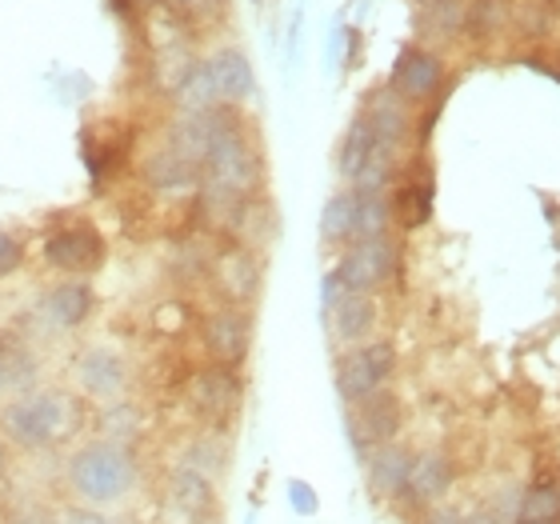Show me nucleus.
<instances>
[{
    "mask_svg": "<svg viewBox=\"0 0 560 524\" xmlns=\"http://www.w3.org/2000/svg\"><path fill=\"white\" fill-rule=\"evenodd\" d=\"M173 96H176V105H180V113H209V108L221 105V93H217L209 60H192V69L185 72V81L176 84Z\"/></svg>",
    "mask_w": 560,
    "mask_h": 524,
    "instance_id": "25",
    "label": "nucleus"
},
{
    "mask_svg": "<svg viewBox=\"0 0 560 524\" xmlns=\"http://www.w3.org/2000/svg\"><path fill=\"white\" fill-rule=\"evenodd\" d=\"M21 265H24V241L16 233H0V280L21 272Z\"/></svg>",
    "mask_w": 560,
    "mask_h": 524,
    "instance_id": "32",
    "label": "nucleus"
},
{
    "mask_svg": "<svg viewBox=\"0 0 560 524\" xmlns=\"http://www.w3.org/2000/svg\"><path fill=\"white\" fill-rule=\"evenodd\" d=\"M513 524H560V485L537 480L516 497Z\"/></svg>",
    "mask_w": 560,
    "mask_h": 524,
    "instance_id": "24",
    "label": "nucleus"
},
{
    "mask_svg": "<svg viewBox=\"0 0 560 524\" xmlns=\"http://www.w3.org/2000/svg\"><path fill=\"white\" fill-rule=\"evenodd\" d=\"M409 468H412V453L405 444L388 441L376 444L373 453L364 456V480H369V492L376 501L385 504H400L405 501V485H409Z\"/></svg>",
    "mask_w": 560,
    "mask_h": 524,
    "instance_id": "13",
    "label": "nucleus"
},
{
    "mask_svg": "<svg viewBox=\"0 0 560 524\" xmlns=\"http://www.w3.org/2000/svg\"><path fill=\"white\" fill-rule=\"evenodd\" d=\"M509 16H513L509 0H472L465 12V28L477 36H492L497 28L509 24Z\"/></svg>",
    "mask_w": 560,
    "mask_h": 524,
    "instance_id": "30",
    "label": "nucleus"
},
{
    "mask_svg": "<svg viewBox=\"0 0 560 524\" xmlns=\"http://www.w3.org/2000/svg\"><path fill=\"white\" fill-rule=\"evenodd\" d=\"M388 229H393L388 193H357V241L388 236Z\"/></svg>",
    "mask_w": 560,
    "mask_h": 524,
    "instance_id": "28",
    "label": "nucleus"
},
{
    "mask_svg": "<svg viewBox=\"0 0 560 524\" xmlns=\"http://www.w3.org/2000/svg\"><path fill=\"white\" fill-rule=\"evenodd\" d=\"M465 524H504V516L497 509H477V513H468Z\"/></svg>",
    "mask_w": 560,
    "mask_h": 524,
    "instance_id": "37",
    "label": "nucleus"
},
{
    "mask_svg": "<svg viewBox=\"0 0 560 524\" xmlns=\"http://www.w3.org/2000/svg\"><path fill=\"white\" fill-rule=\"evenodd\" d=\"M400 424H405V412H400V400L388 393V388L376 396H364V400H357V405H349V417H345L349 444L361 461L373 453L376 444L397 441Z\"/></svg>",
    "mask_w": 560,
    "mask_h": 524,
    "instance_id": "7",
    "label": "nucleus"
},
{
    "mask_svg": "<svg viewBox=\"0 0 560 524\" xmlns=\"http://www.w3.org/2000/svg\"><path fill=\"white\" fill-rule=\"evenodd\" d=\"M36 381V357L16 340H0V400L24 396Z\"/></svg>",
    "mask_w": 560,
    "mask_h": 524,
    "instance_id": "23",
    "label": "nucleus"
},
{
    "mask_svg": "<svg viewBox=\"0 0 560 524\" xmlns=\"http://www.w3.org/2000/svg\"><path fill=\"white\" fill-rule=\"evenodd\" d=\"M212 81H217V93H221V105H241L257 93V72L248 65V57L241 48H221L217 57L209 60Z\"/></svg>",
    "mask_w": 560,
    "mask_h": 524,
    "instance_id": "20",
    "label": "nucleus"
},
{
    "mask_svg": "<svg viewBox=\"0 0 560 524\" xmlns=\"http://www.w3.org/2000/svg\"><path fill=\"white\" fill-rule=\"evenodd\" d=\"M140 176H144V185L164 193V197H180V193H197L200 188V168L192 161H185L180 152L168 149V144L140 164Z\"/></svg>",
    "mask_w": 560,
    "mask_h": 524,
    "instance_id": "19",
    "label": "nucleus"
},
{
    "mask_svg": "<svg viewBox=\"0 0 560 524\" xmlns=\"http://www.w3.org/2000/svg\"><path fill=\"white\" fill-rule=\"evenodd\" d=\"M284 492H289L292 513H296V516H316L320 501H316V489L308 485V480H289V485H284Z\"/></svg>",
    "mask_w": 560,
    "mask_h": 524,
    "instance_id": "33",
    "label": "nucleus"
},
{
    "mask_svg": "<svg viewBox=\"0 0 560 524\" xmlns=\"http://www.w3.org/2000/svg\"><path fill=\"white\" fill-rule=\"evenodd\" d=\"M328 328L340 345H364V340L376 333V321H381V304L369 296V292H340V301L328 308Z\"/></svg>",
    "mask_w": 560,
    "mask_h": 524,
    "instance_id": "16",
    "label": "nucleus"
},
{
    "mask_svg": "<svg viewBox=\"0 0 560 524\" xmlns=\"http://www.w3.org/2000/svg\"><path fill=\"white\" fill-rule=\"evenodd\" d=\"M417 524H465V513H456L448 504H432V509H420Z\"/></svg>",
    "mask_w": 560,
    "mask_h": 524,
    "instance_id": "34",
    "label": "nucleus"
},
{
    "mask_svg": "<svg viewBox=\"0 0 560 524\" xmlns=\"http://www.w3.org/2000/svg\"><path fill=\"white\" fill-rule=\"evenodd\" d=\"M188 396H192V408H197L200 417L212 420V424H224L229 417H236L241 396H245V385H241L236 369L209 364V369H200V373L192 376Z\"/></svg>",
    "mask_w": 560,
    "mask_h": 524,
    "instance_id": "11",
    "label": "nucleus"
},
{
    "mask_svg": "<svg viewBox=\"0 0 560 524\" xmlns=\"http://www.w3.org/2000/svg\"><path fill=\"white\" fill-rule=\"evenodd\" d=\"M260 181H265V164H260L245 117L236 113V105H217L209 152L200 161V188L221 193L229 200H253Z\"/></svg>",
    "mask_w": 560,
    "mask_h": 524,
    "instance_id": "1",
    "label": "nucleus"
},
{
    "mask_svg": "<svg viewBox=\"0 0 560 524\" xmlns=\"http://www.w3.org/2000/svg\"><path fill=\"white\" fill-rule=\"evenodd\" d=\"M364 120L373 125L376 144H388V149H405L412 140V105L405 96H397L393 89H376L364 105Z\"/></svg>",
    "mask_w": 560,
    "mask_h": 524,
    "instance_id": "15",
    "label": "nucleus"
},
{
    "mask_svg": "<svg viewBox=\"0 0 560 524\" xmlns=\"http://www.w3.org/2000/svg\"><path fill=\"white\" fill-rule=\"evenodd\" d=\"M40 253H45V265L52 272H65V277H89L105 265V233L89 221H69L57 224L52 233L40 241Z\"/></svg>",
    "mask_w": 560,
    "mask_h": 524,
    "instance_id": "6",
    "label": "nucleus"
},
{
    "mask_svg": "<svg viewBox=\"0 0 560 524\" xmlns=\"http://www.w3.org/2000/svg\"><path fill=\"white\" fill-rule=\"evenodd\" d=\"M176 9L188 12V16H212L221 9V0H176Z\"/></svg>",
    "mask_w": 560,
    "mask_h": 524,
    "instance_id": "36",
    "label": "nucleus"
},
{
    "mask_svg": "<svg viewBox=\"0 0 560 524\" xmlns=\"http://www.w3.org/2000/svg\"><path fill=\"white\" fill-rule=\"evenodd\" d=\"M200 340H205V352L212 357V364L241 369L248 349H253V316H248V308L221 304V308H212V313L205 316Z\"/></svg>",
    "mask_w": 560,
    "mask_h": 524,
    "instance_id": "8",
    "label": "nucleus"
},
{
    "mask_svg": "<svg viewBox=\"0 0 560 524\" xmlns=\"http://www.w3.org/2000/svg\"><path fill=\"white\" fill-rule=\"evenodd\" d=\"M81 429V408L65 393H24L0 408V436L21 453H45Z\"/></svg>",
    "mask_w": 560,
    "mask_h": 524,
    "instance_id": "3",
    "label": "nucleus"
},
{
    "mask_svg": "<svg viewBox=\"0 0 560 524\" xmlns=\"http://www.w3.org/2000/svg\"><path fill=\"white\" fill-rule=\"evenodd\" d=\"M388 89L397 96H405L409 105H424V101H436L444 89V65L436 53L429 48H405L388 72Z\"/></svg>",
    "mask_w": 560,
    "mask_h": 524,
    "instance_id": "9",
    "label": "nucleus"
},
{
    "mask_svg": "<svg viewBox=\"0 0 560 524\" xmlns=\"http://www.w3.org/2000/svg\"><path fill=\"white\" fill-rule=\"evenodd\" d=\"M180 465L197 468V473H205L209 480H217V477H224V468H229V453L221 449V441H212V436H197V441L185 444Z\"/></svg>",
    "mask_w": 560,
    "mask_h": 524,
    "instance_id": "29",
    "label": "nucleus"
},
{
    "mask_svg": "<svg viewBox=\"0 0 560 524\" xmlns=\"http://www.w3.org/2000/svg\"><path fill=\"white\" fill-rule=\"evenodd\" d=\"M52 524H113V521H108L105 513L89 509V504H81V509H65V513H60Z\"/></svg>",
    "mask_w": 560,
    "mask_h": 524,
    "instance_id": "35",
    "label": "nucleus"
},
{
    "mask_svg": "<svg viewBox=\"0 0 560 524\" xmlns=\"http://www.w3.org/2000/svg\"><path fill=\"white\" fill-rule=\"evenodd\" d=\"M465 12H468L465 0H432L429 24L441 28V33H456V28H465Z\"/></svg>",
    "mask_w": 560,
    "mask_h": 524,
    "instance_id": "31",
    "label": "nucleus"
},
{
    "mask_svg": "<svg viewBox=\"0 0 560 524\" xmlns=\"http://www.w3.org/2000/svg\"><path fill=\"white\" fill-rule=\"evenodd\" d=\"M400 272V245L393 236H369V241H352L349 248H340V260L332 268V277L345 292H369L393 284Z\"/></svg>",
    "mask_w": 560,
    "mask_h": 524,
    "instance_id": "5",
    "label": "nucleus"
},
{
    "mask_svg": "<svg viewBox=\"0 0 560 524\" xmlns=\"http://www.w3.org/2000/svg\"><path fill=\"white\" fill-rule=\"evenodd\" d=\"M456 485V465L453 456L441 453V449H424V453H412L409 468V485H405V501L409 509H432V504H444V497L453 492Z\"/></svg>",
    "mask_w": 560,
    "mask_h": 524,
    "instance_id": "10",
    "label": "nucleus"
},
{
    "mask_svg": "<svg viewBox=\"0 0 560 524\" xmlns=\"http://www.w3.org/2000/svg\"><path fill=\"white\" fill-rule=\"evenodd\" d=\"M397 376V345L393 340H364L352 345L337 361V393L345 405L385 393Z\"/></svg>",
    "mask_w": 560,
    "mask_h": 524,
    "instance_id": "4",
    "label": "nucleus"
},
{
    "mask_svg": "<svg viewBox=\"0 0 560 524\" xmlns=\"http://www.w3.org/2000/svg\"><path fill=\"white\" fill-rule=\"evenodd\" d=\"M320 241L328 248H349L357 241V193L352 188L328 197L325 212H320Z\"/></svg>",
    "mask_w": 560,
    "mask_h": 524,
    "instance_id": "22",
    "label": "nucleus"
},
{
    "mask_svg": "<svg viewBox=\"0 0 560 524\" xmlns=\"http://www.w3.org/2000/svg\"><path fill=\"white\" fill-rule=\"evenodd\" d=\"M212 280H217L224 301L236 304V308H248L260 292V257L245 245L224 248L221 257L212 260Z\"/></svg>",
    "mask_w": 560,
    "mask_h": 524,
    "instance_id": "12",
    "label": "nucleus"
},
{
    "mask_svg": "<svg viewBox=\"0 0 560 524\" xmlns=\"http://www.w3.org/2000/svg\"><path fill=\"white\" fill-rule=\"evenodd\" d=\"M72 497H81L89 509H105V504L125 501L140 480V461L132 444L117 441H89L69 456L65 465Z\"/></svg>",
    "mask_w": 560,
    "mask_h": 524,
    "instance_id": "2",
    "label": "nucleus"
},
{
    "mask_svg": "<svg viewBox=\"0 0 560 524\" xmlns=\"http://www.w3.org/2000/svg\"><path fill=\"white\" fill-rule=\"evenodd\" d=\"M77 381H81L84 396H93V400H117L125 396L129 388V361L120 357L117 349H105V345H96V349L81 352V361H77Z\"/></svg>",
    "mask_w": 560,
    "mask_h": 524,
    "instance_id": "14",
    "label": "nucleus"
},
{
    "mask_svg": "<svg viewBox=\"0 0 560 524\" xmlns=\"http://www.w3.org/2000/svg\"><path fill=\"white\" fill-rule=\"evenodd\" d=\"M164 497L173 509L180 513H192V516H212L217 513V480H209L205 473L197 468H188L176 461L168 468V477H164Z\"/></svg>",
    "mask_w": 560,
    "mask_h": 524,
    "instance_id": "17",
    "label": "nucleus"
},
{
    "mask_svg": "<svg viewBox=\"0 0 560 524\" xmlns=\"http://www.w3.org/2000/svg\"><path fill=\"white\" fill-rule=\"evenodd\" d=\"M45 313H48V321L57 328H65V333L81 328L84 321L96 313L93 284L81 277H69V280H60V284H52V289L45 292Z\"/></svg>",
    "mask_w": 560,
    "mask_h": 524,
    "instance_id": "18",
    "label": "nucleus"
},
{
    "mask_svg": "<svg viewBox=\"0 0 560 524\" xmlns=\"http://www.w3.org/2000/svg\"><path fill=\"white\" fill-rule=\"evenodd\" d=\"M140 429H144V412H140L137 400H125V396H117V400H108L105 412H101V441H117V444H132L140 436Z\"/></svg>",
    "mask_w": 560,
    "mask_h": 524,
    "instance_id": "27",
    "label": "nucleus"
},
{
    "mask_svg": "<svg viewBox=\"0 0 560 524\" xmlns=\"http://www.w3.org/2000/svg\"><path fill=\"white\" fill-rule=\"evenodd\" d=\"M388 205H393V224L400 229H420V224H429L432 217V181H429V168L417 176H405L397 185V193H388Z\"/></svg>",
    "mask_w": 560,
    "mask_h": 524,
    "instance_id": "21",
    "label": "nucleus"
},
{
    "mask_svg": "<svg viewBox=\"0 0 560 524\" xmlns=\"http://www.w3.org/2000/svg\"><path fill=\"white\" fill-rule=\"evenodd\" d=\"M373 149H376V137H373V125L364 120V113L361 117H352V125L345 129V140H340V152H337V173H340V181H357V173L364 168V161L373 156Z\"/></svg>",
    "mask_w": 560,
    "mask_h": 524,
    "instance_id": "26",
    "label": "nucleus"
}]
</instances>
